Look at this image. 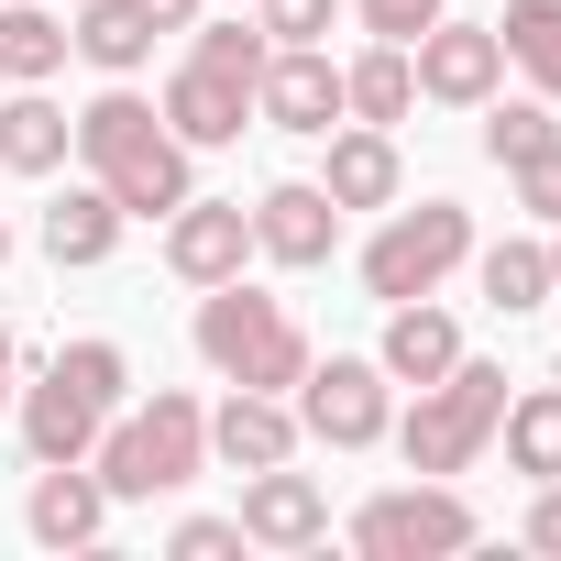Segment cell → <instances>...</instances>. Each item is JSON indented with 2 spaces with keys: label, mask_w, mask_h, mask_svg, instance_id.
<instances>
[{
  "label": "cell",
  "mask_w": 561,
  "mask_h": 561,
  "mask_svg": "<svg viewBox=\"0 0 561 561\" xmlns=\"http://www.w3.org/2000/svg\"><path fill=\"white\" fill-rule=\"evenodd\" d=\"M78 154V111H56L45 89H0V165L12 176H56Z\"/></svg>",
  "instance_id": "cell-18"
},
{
  "label": "cell",
  "mask_w": 561,
  "mask_h": 561,
  "mask_svg": "<svg viewBox=\"0 0 561 561\" xmlns=\"http://www.w3.org/2000/svg\"><path fill=\"white\" fill-rule=\"evenodd\" d=\"M550 298H561V242H550Z\"/></svg>",
  "instance_id": "cell-36"
},
{
  "label": "cell",
  "mask_w": 561,
  "mask_h": 561,
  "mask_svg": "<svg viewBox=\"0 0 561 561\" xmlns=\"http://www.w3.org/2000/svg\"><path fill=\"white\" fill-rule=\"evenodd\" d=\"M165 550H176V561H231V550H242V517H176Z\"/></svg>",
  "instance_id": "cell-32"
},
{
  "label": "cell",
  "mask_w": 561,
  "mask_h": 561,
  "mask_svg": "<svg viewBox=\"0 0 561 561\" xmlns=\"http://www.w3.org/2000/svg\"><path fill=\"white\" fill-rule=\"evenodd\" d=\"M12 364H23V342H12V320H0V419H12Z\"/></svg>",
  "instance_id": "cell-35"
},
{
  "label": "cell",
  "mask_w": 561,
  "mask_h": 561,
  "mask_svg": "<svg viewBox=\"0 0 561 561\" xmlns=\"http://www.w3.org/2000/svg\"><path fill=\"white\" fill-rule=\"evenodd\" d=\"M408 67H419V100H440V111H484V100L506 89V45H495V23H451V12L408 45Z\"/></svg>",
  "instance_id": "cell-8"
},
{
  "label": "cell",
  "mask_w": 561,
  "mask_h": 561,
  "mask_svg": "<svg viewBox=\"0 0 561 561\" xmlns=\"http://www.w3.org/2000/svg\"><path fill=\"white\" fill-rule=\"evenodd\" d=\"M506 176H517V209L561 231V144H550V154H528V165H506Z\"/></svg>",
  "instance_id": "cell-31"
},
{
  "label": "cell",
  "mask_w": 561,
  "mask_h": 561,
  "mask_svg": "<svg viewBox=\"0 0 561 561\" xmlns=\"http://www.w3.org/2000/svg\"><path fill=\"white\" fill-rule=\"evenodd\" d=\"M12 419H23V451H34V462H89V451H100V430H111V408H100V397H78L56 364L12 397Z\"/></svg>",
  "instance_id": "cell-13"
},
{
  "label": "cell",
  "mask_w": 561,
  "mask_h": 561,
  "mask_svg": "<svg viewBox=\"0 0 561 561\" xmlns=\"http://www.w3.org/2000/svg\"><path fill=\"white\" fill-rule=\"evenodd\" d=\"M375 364H386L397 386H440V375L462 364V331H451L430 298H397V309H386V342H375Z\"/></svg>",
  "instance_id": "cell-19"
},
{
  "label": "cell",
  "mask_w": 561,
  "mask_h": 561,
  "mask_svg": "<svg viewBox=\"0 0 561 561\" xmlns=\"http://www.w3.org/2000/svg\"><path fill=\"white\" fill-rule=\"evenodd\" d=\"M264 56H275V34H264V23H187V67L231 78L242 100L264 89Z\"/></svg>",
  "instance_id": "cell-26"
},
{
  "label": "cell",
  "mask_w": 561,
  "mask_h": 561,
  "mask_svg": "<svg viewBox=\"0 0 561 561\" xmlns=\"http://www.w3.org/2000/svg\"><path fill=\"white\" fill-rule=\"evenodd\" d=\"M473 253V209L462 198H419V209H386V231L364 242V298H430L440 275Z\"/></svg>",
  "instance_id": "cell-6"
},
{
  "label": "cell",
  "mask_w": 561,
  "mask_h": 561,
  "mask_svg": "<svg viewBox=\"0 0 561 561\" xmlns=\"http://www.w3.org/2000/svg\"><path fill=\"white\" fill-rule=\"evenodd\" d=\"M45 253H56V264H111V253H122V198H111L100 176L67 187V198L45 209Z\"/></svg>",
  "instance_id": "cell-21"
},
{
  "label": "cell",
  "mask_w": 561,
  "mask_h": 561,
  "mask_svg": "<svg viewBox=\"0 0 561 561\" xmlns=\"http://www.w3.org/2000/svg\"><path fill=\"white\" fill-rule=\"evenodd\" d=\"M67 56H78V45H67L56 12H34V0H23V12H0V89H45Z\"/></svg>",
  "instance_id": "cell-25"
},
{
  "label": "cell",
  "mask_w": 561,
  "mask_h": 561,
  "mask_svg": "<svg viewBox=\"0 0 561 561\" xmlns=\"http://www.w3.org/2000/svg\"><path fill=\"white\" fill-rule=\"evenodd\" d=\"M320 539H331V495H320V473H298V462L242 473V550H320Z\"/></svg>",
  "instance_id": "cell-10"
},
{
  "label": "cell",
  "mask_w": 561,
  "mask_h": 561,
  "mask_svg": "<svg viewBox=\"0 0 561 561\" xmlns=\"http://www.w3.org/2000/svg\"><path fill=\"white\" fill-rule=\"evenodd\" d=\"M253 23H264L275 45H331V23H342V0H253Z\"/></svg>",
  "instance_id": "cell-29"
},
{
  "label": "cell",
  "mask_w": 561,
  "mask_h": 561,
  "mask_svg": "<svg viewBox=\"0 0 561 561\" xmlns=\"http://www.w3.org/2000/svg\"><path fill=\"white\" fill-rule=\"evenodd\" d=\"M154 111H165V133H176L187 154H209V144H242V122H253V100H242L231 78H209V67H176Z\"/></svg>",
  "instance_id": "cell-17"
},
{
  "label": "cell",
  "mask_w": 561,
  "mask_h": 561,
  "mask_svg": "<svg viewBox=\"0 0 561 561\" xmlns=\"http://www.w3.org/2000/svg\"><path fill=\"white\" fill-rule=\"evenodd\" d=\"M298 440H331V451H375L386 430H397V375L375 364V353H309V375H298Z\"/></svg>",
  "instance_id": "cell-7"
},
{
  "label": "cell",
  "mask_w": 561,
  "mask_h": 561,
  "mask_svg": "<svg viewBox=\"0 0 561 561\" xmlns=\"http://www.w3.org/2000/svg\"><path fill=\"white\" fill-rule=\"evenodd\" d=\"M539 298H550V242H495L484 253V309L495 320H528Z\"/></svg>",
  "instance_id": "cell-27"
},
{
  "label": "cell",
  "mask_w": 561,
  "mask_h": 561,
  "mask_svg": "<svg viewBox=\"0 0 561 561\" xmlns=\"http://www.w3.org/2000/svg\"><path fill=\"white\" fill-rule=\"evenodd\" d=\"M506 473H528V484H561V386H528V397H506Z\"/></svg>",
  "instance_id": "cell-23"
},
{
  "label": "cell",
  "mask_w": 561,
  "mask_h": 561,
  "mask_svg": "<svg viewBox=\"0 0 561 561\" xmlns=\"http://www.w3.org/2000/svg\"><path fill=\"white\" fill-rule=\"evenodd\" d=\"M473 539H484V517H473L440 473L386 484V495L353 506V550H364V561H451V550H473Z\"/></svg>",
  "instance_id": "cell-5"
},
{
  "label": "cell",
  "mask_w": 561,
  "mask_h": 561,
  "mask_svg": "<svg viewBox=\"0 0 561 561\" xmlns=\"http://www.w3.org/2000/svg\"><path fill=\"white\" fill-rule=\"evenodd\" d=\"M67 45L100 67V78H133L144 56H154V23L133 12V0H78V23H67Z\"/></svg>",
  "instance_id": "cell-22"
},
{
  "label": "cell",
  "mask_w": 561,
  "mask_h": 561,
  "mask_svg": "<svg viewBox=\"0 0 561 561\" xmlns=\"http://www.w3.org/2000/svg\"><path fill=\"white\" fill-rule=\"evenodd\" d=\"M253 111H264L275 133H331V122H342V67H331V45H275Z\"/></svg>",
  "instance_id": "cell-12"
},
{
  "label": "cell",
  "mask_w": 561,
  "mask_h": 561,
  "mask_svg": "<svg viewBox=\"0 0 561 561\" xmlns=\"http://www.w3.org/2000/svg\"><path fill=\"white\" fill-rule=\"evenodd\" d=\"M353 12H364L375 45H419V34L440 23V0H353Z\"/></svg>",
  "instance_id": "cell-30"
},
{
  "label": "cell",
  "mask_w": 561,
  "mask_h": 561,
  "mask_svg": "<svg viewBox=\"0 0 561 561\" xmlns=\"http://www.w3.org/2000/svg\"><path fill=\"white\" fill-rule=\"evenodd\" d=\"M209 462H231V473L298 462V408H287V397H264V386H231V397L209 408Z\"/></svg>",
  "instance_id": "cell-14"
},
{
  "label": "cell",
  "mask_w": 561,
  "mask_h": 561,
  "mask_svg": "<svg viewBox=\"0 0 561 561\" xmlns=\"http://www.w3.org/2000/svg\"><path fill=\"white\" fill-rule=\"evenodd\" d=\"M528 550L561 561V484H539V506H528Z\"/></svg>",
  "instance_id": "cell-33"
},
{
  "label": "cell",
  "mask_w": 561,
  "mask_h": 561,
  "mask_svg": "<svg viewBox=\"0 0 561 561\" xmlns=\"http://www.w3.org/2000/svg\"><path fill=\"white\" fill-rule=\"evenodd\" d=\"M23 528H34L45 550H89V539L111 528V484H100L89 462H34V495H23Z\"/></svg>",
  "instance_id": "cell-15"
},
{
  "label": "cell",
  "mask_w": 561,
  "mask_h": 561,
  "mask_svg": "<svg viewBox=\"0 0 561 561\" xmlns=\"http://www.w3.org/2000/svg\"><path fill=\"white\" fill-rule=\"evenodd\" d=\"M408 111H419V67H408V45H364V56L342 67V122L397 133Z\"/></svg>",
  "instance_id": "cell-20"
},
{
  "label": "cell",
  "mask_w": 561,
  "mask_h": 561,
  "mask_svg": "<svg viewBox=\"0 0 561 561\" xmlns=\"http://www.w3.org/2000/svg\"><path fill=\"white\" fill-rule=\"evenodd\" d=\"M67 12H78V0H67Z\"/></svg>",
  "instance_id": "cell-38"
},
{
  "label": "cell",
  "mask_w": 561,
  "mask_h": 561,
  "mask_svg": "<svg viewBox=\"0 0 561 561\" xmlns=\"http://www.w3.org/2000/svg\"><path fill=\"white\" fill-rule=\"evenodd\" d=\"M198 364L220 386H264V397H298L309 375V331L287 320V298L242 287V275H220V287H198Z\"/></svg>",
  "instance_id": "cell-3"
},
{
  "label": "cell",
  "mask_w": 561,
  "mask_h": 561,
  "mask_svg": "<svg viewBox=\"0 0 561 561\" xmlns=\"http://www.w3.org/2000/svg\"><path fill=\"white\" fill-rule=\"evenodd\" d=\"M320 144H331L320 187H331L342 209H397V198H408V165H397V133H375V122H331Z\"/></svg>",
  "instance_id": "cell-16"
},
{
  "label": "cell",
  "mask_w": 561,
  "mask_h": 561,
  "mask_svg": "<svg viewBox=\"0 0 561 561\" xmlns=\"http://www.w3.org/2000/svg\"><path fill=\"white\" fill-rule=\"evenodd\" d=\"M331 242H342V198H331L320 176H275V187L253 198V253H264V264L309 275V264H331Z\"/></svg>",
  "instance_id": "cell-9"
},
{
  "label": "cell",
  "mask_w": 561,
  "mask_h": 561,
  "mask_svg": "<svg viewBox=\"0 0 561 561\" xmlns=\"http://www.w3.org/2000/svg\"><path fill=\"white\" fill-rule=\"evenodd\" d=\"M133 12H144L154 34H187V23H198V0H133Z\"/></svg>",
  "instance_id": "cell-34"
},
{
  "label": "cell",
  "mask_w": 561,
  "mask_h": 561,
  "mask_svg": "<svg viewBox=\"0 0 561 561\" xmlns=\"http://www.w3.org/2000/svg\"><path fill=\"white\" fill-rule=\"evenodd\" d=\"M78 154H89V176L122 198V220H165L176 198H198V165H187V144L165 133V111H154L133 78H111V89L78 111Z\"/></svg>",
  "instance_id": "cell-1"
},
{
  "label": "cell",
  "mask_w": 561,
  "mask_h": 561,
  "mask_svg": "<svg viewBox=\"0 0 561 561\" xmlns=\"http://www.w3.org/2000/svg\"><path fill=\"white\" fill-rule=\"evenodd\" d=\"M89 473L111 484V506H154V495L198 484V473H209V408H198L187 386H154L144 408H111Z\"/></svg>",
  "instance_id": "cell-2"
},
{
  "label": "cell",
  "mask_w": 561,
  "mask_h": 561,
  "mask_svg": "<svg viewBox=\"0 0 561 561\" xmlns=\"http://www.w3.org/2000/svg\"><path fill=\"white\" fill-rule=\"evenodd\" d=\"M550 144H561L550 100H484V154H495V165H528V154H550Z\"/></svg>",
  "instance_id": "cell-28"
},
{
  "label": "cell",
  "mask_w": 561,
  "mask_h": 561,
  "mask_svg": "<svg viewBox=\"0 0 561 561\" xmlns=\"http://www.w3.org/2000/svg\"><path fill=\"white\" fill-rule=\"evenodd\" d=\"M165 264L187 275V287L242 275V264H253V209H242V198H176V209H165Z\"/></svg>",
  "instance_id": "cell-11"
},
{
  "label": "cell",
  "mask_w": 561,
  "mask_h": 561,
  "mask_svg": "<svg viewBox=\"0 0 561 561\" xmlns=\"http://www.w3.org/2000/svg\"><path fill=\"white\" fill-rule=\"evenodd\" d=\"M495 419H506V375L495 364H451L440 386H419V408L397 419V451H408V473H462L484 440H495Z\"/></svg>",
  "instance_id": "cell-4"
},
{
  "label": "cell",
  "mask_w": 561,
  "mask_h": 561,
  "mask_svg": "<svg viewBox=\"0 0 561 561\" xmlns=\"http://www.w3.org/2000/svg\"><path fill=\"white\" fill-rule=\"evenodd\" d=\"M495 45H506V67H528L539 100H561V0H506Z\"/></svg>",
  "instance_id": "cell-24"
},
{
  "label": "cell",
  "mask_w": 561,
  "mask_h": 561,
  "mask_svg": "<svg viewBox=\"0 0 561 561\" xmlns=\"http://www.w3.org/2000/svg\"><path fill=\"white\" fill-rule=\"evenodd\" d=\"M0 264H12V220H0Z\"/></svg>",
  "instance_id": "cell-37"
}]
</instances>
